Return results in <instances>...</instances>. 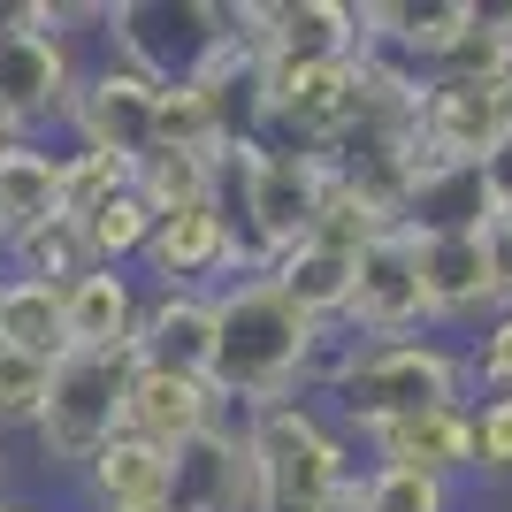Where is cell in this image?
Instances as JSON below:
<instances>
[{"label": "cell", "instance_id": "7c38bea8", "mask_svg": "<svg viewBox=\"0 0 512 512\" xmlns=\"http://www.w3.org/2000/svg\"><path fill=\"white\" fill-rule=\"evenodd\" d=\"M138 260L161 276V291H199V283L222 276V268L260 276L253 253L237 245V222H230V207H222V199H214V207H192V214H161Z\"/></svg>", "mask_w": 512, "mask_h": 512}, {"label": "cell", "instance_id": "d590c367", "mask_svg": "<svg viewBox=\"0 0 512 512\" xmlns=\"http://www.w3.org/2000/svg\"><path fill=\"white\" fill-rule=\"evenodd\" d=\"M0 146H16V138H8V130H0Z\"/></svg>", "mask_w": 512, "mask_h": 512}, {"label": "cell", "instance_id": "277c9868", "mask_svg": "<svg viewBox=\"0 0 512 512\" xmlns=\"http://www.w3.org/2000/svg\"><path fill=\"white\" fill-rule=\"evenodd\" d=\"M138 360L130 352H62L54 375H46V406L31 421L39 451L54 467H92L115 436H123V398Z\"/></svg>", "mask_w": 512, "mask_h": 512}, {"label": "cell", "instance_id": "f1b7e54d", "mask_svg": "<svg viewBox=\"0 0 512 512\" xmlns=\"http://www.w3.org/2000/svg\"><path fill=\"white\" fill-rule=\"evenodd\" d=\"M130 184L123 161H107V153H62V222H85L100 199H115Z\"/></svg>", "mask_w": 512, "mask_h": 512}, {"label": "cell", "instance_id": "ffe728a7", "mask_svg": "<svg viewBox=\"0 0 512 512\" xmlns=\"http://www.w3.org/2000/svg\"><path fill=\"white\" fill-rule=\"evenodd\" d=\"M413 253H421L428 321H474V314H497V299H490V268H482V230H474V237H413Z\"/></svg>", "mask_w": 512, "mask_h": 512}, {"label": "cell", "instance_id": "d6986e66", "mask_svg": "<svg viewBox=\"0 0 512 512\" xmlns=\"http://www.w3.org/2000/svg\"><path fill=\"white\" fill-rule=\"evenodd\" d=\"M46 222H62V153L16 138L0 146V253L39 237Z\"/></svg>", "mask_w": 512, "mask_h": 512}, {"label": "cell", "instance_id": "7402d4cb", "mask_svg": "<svg viewBox=\"0 0 512 512\" xmlns=\"http://www.w3.org/2000/svg\"><path fill=\"white\" fill-rule=\"evenodd\" d=\"M130 192L146 199V214H192V207H214L222 199V161L214 153H169L153 146L146 161H130Z\"/></svg>", "mask_w": 512, "mask_h": 512}, {"label": "cell", "instance_id": "6da1fadb", "mask_svg": "<svg viewBox=\"0 0 512 512\" xmlns=\"http://www.w3.org/2000/svg\"><path fill=\"white\" fill-rule=\"evenodd\" d=\"M207 306H214V367H207L214 398H237L245 413L291 406V390L314 375L329 329L306 321L268 276L222 283V291H207Z\"/></svg>", "mask_w": 512, "mask_h": 512}, {"label": "cell", "instance_id": "3957f363", "mask_svg": "<svg viewBox=\"0 0 512 512\" xmlns=\"http://www.w3.org/2000/svg\"><path fill=\"white\" fill-rule=\"evenodd\" d=\"M100 23L115 62L161 92L199 85L222 62V46L237 39V8H222V0H115V8H100Z\"/></svg>", "mask_w": 512, "mask_h": 512}, {"label": "cell", "instance_id": "7a4b0ae2", "mask_svg": "<svg viewBox=\"0 0 512 512\" xmlns=\"http://www.w3.org/2000/svg\"><path fill=\"white\" fill-rule=\"evenodd\" d=\"M329 375H337L344 421L360 436L367 428H390V421H413V413H436V406H467V360L444 352V344H428V337L360 344Z\"/></svg>", "mask_w": 512, "mask_h": 512}, {"label": "cell", "instance_id": "603a6c76", "mask_svg": "<svg viewBox=\"0 0 512 512\" xmlns=\"http://www.w3.org/2000/svg\"><path fill=\"white\" fill-rule=\"evenodd\" d=\"M85 474H92L100 512H161V490H169V451L138 444V436H115Z\"/></svg>", "mask_w": 512, "mask_h": 512}, {"label": "cell", "instance_id": "f546056e", "mask_svg": "<svg viewBox=\"0 0 512 512\" xmlns=\"http://www.w3.org/2000/svg\"><path fill=\"white\" fill-rule=\"evenodd\" d=\"M46 375H54V360H31V352H8V344H0V428H31L39 421Z\"/></svg>", "mask_w": 512, "mask_h": 512}, {"label": "cell", "instance_id": "e0dca14e", "mask_svg": "<svg viewBox=\"0 0 512 512\" xmlns=\"http://www.w3.org/2000/svg\"><path fill=\"white\" fill-rule=\"evenodd\" d=\"M367 444H375V467H406V474H428V482H451V474L474 467L467 406H436V413H413V421L367 428Z\"/></svg>", "mask_w": 512, "mask_h": 512}, {"label": "cell", "instance_id": "5b68a950", "mask_svg": "<svg viewBox=\"0 0 512 512\" xmlns=\"http://www.w3.org/2000/svg\"><path fill=\"white\" fill-rule=\"evenodd\" d=\"M222 169H237V214H245V237H237V245L253 253V268L283 260L306 237V222H314L329 169H321L314 153H299V146H276V138L230 146Z\"/></svg>", "mask_w": 512, "mask_h": 512}, {"label": "cell", "instance_id": "8992f818", "mask_svg": "<svg viewBox=\"0 0 512 512\" xmlns=\"http://www.w3.org/2000/svg\"><path fill=\"white\" fill-rule=\"evenodd\" d=\"M245 451H253V474H260V512H321L352 482L344 444L299 398L291 406H260L245 421Z\"/></svg>", "mask_w": 512, "mask_h": 512}, {"label": "cell", "instance_id": "2e32d148", "mask_svg": "<svg viewBox=\"0 0 512 512\" xmlns=\"http://www.w3.org/2000/svg\"><path fill=\"white\" fill-rule=\"evenodd\" d=\"M490 184H482V169H444V161H421L406 184V199H398V230L406 237H474L482 222H490Z\"/></svg>", "mask_w": 512, "mask_h": 512}, {"label": "cell", "instance_id": "d6a6232c", "mask_svg": "<svg viewBox=\"0 0 512 512\" xmlns=\"http://www.w3.org/2000/svg\"><path fill=\"white\" fill-rule=\"evenodd\" d=\"M474 367H482V383H490L497 398H512V314H490V329H482V352H474Z\"/></svg>", "mask_w": 512, "mask_h": 512}, {"label": "cell", "instance_id": "1f68e13d", "mask_svg": "<svg viewBox=\"0 0 512 512\" xmlns=\"http://www.w3.org/2000/svg\"><path fill=\"white\" fill-rule=\"evenodd\" d=\"M482 268H490L497 314H512V214H490V222H482Z\"/></svg>", "mask_w": 512, "mask_h": 512}, {"label": "cell", "instance_id": "cb8c5ba5", "mask_svg": "<svg viewBox=\"0 0 512 512\" xmlns=\"http://www.w3.org/2000/svg\"><path fill=\"white\" fill-rule=\"evenodd\" d=\"M0 344L31 360H62V283L0 276Z\"/></svg>", "mask_w": 512, "mask_h": 512}, {"label": "cell", "instance_id": "9a60e30c", "mask_svg": "<svg viewBox=\"0 0 512 512\" xmlns=\"http://www.w3.org/2000/svg\"><path fill=\"white\" fill-rule=\"evenodd\" d=\"M214 398L207 383H192V375H153V367H138L130 375V398H123V436H138V444L153 451H176L192 444L199 428H214Z\"/></svg>", "mask_w": 512, "mask_h": 512}, {"label": "cell", "instance_id": "836d02e7", "mask_svg": "<svg viewBox=\"0 0 512 512\" xmlns=\"http://www.w3.org/2000/svg\"><path fill=\"white\" fill-rule=\"evenodd\" d=\"M321 512H367V505H360V474H352V482H344V490L329 497V505H321Z\"/></svg>", "mask_w": 512, "mask_h": 512}, {"label": "cell", "instance_id": "8fae6325", "mask_svg": "<svg viewBox=\"0 0 512 512\" xmlns=\"http://www.w3.org/2000/svg\"><path fill=\"white\" fill-rule=\"evenodd\" d=\"M161 512H260V474L245 451V428H199L192 444L169 451Z\"/></svg>", "mask_w": 512, "mask_h": 512}, {"label": "cell", "instance_id": "4316f807", "mask_svg": "<svg viewBox=\"0 0 512 512\" xmlns=\"http://www.w3.org/2000/svg\"><path fill=\"white\" fill-rule=\"evenodd\" d=\"M8 253L23 260V276H39V283H77L92 276V253H85V237H77V222H46L39 237H23V245H8Z\"/></svg>", "mask_w": 512, "mask_h": 512}, {"label": "cell", "instance_id": "83f0119b", "mask_svg": "<svg viewBox=\"0 0 512 512\" xmlns=\"http://www.w3.org/2000/svg\"><path fill=\"white\" fill-rule=\"evenodd\" d=\"M360 505L367 512H451V482H428L406 467H375L360 474Z\"/></svg>", "mask_w": 512, "mask_h": 512}, {"label": "cell", "instance_id": "ac0fdd59", "mask_svg": "<svg viewBox=\"0 0 512 512\" xmlns=\"http://www.w3.org/2000/svg\"><path fill=\"white\" fill-rule=\"evenodd\" d=\"M138 283L123 268H92L62 291V352H130L138 337Z\"/></svg>", "mask_w": 512, "mask_h": 512}, {"label": "cell", "instance_id": "44dd1931", "mask_svg": "<svg viewBox=\"0 0 512 512\" xmlns=\"http://www.w3.org/2000/svg\"><path fill=\"white\" fill-rule=\"evenodd\" d=\"M260 276L276 283L283 299L299 306L306 321H344V299H352V253H337V245H314V237H299L283 260H268Z\"/></svg>", "mask_w": 512, "mask_h": 512}, {"label": "cell", "instance_id": "5bb4252c", "mask_svg": "<svg viewBox=\"0 0 512 512\" xmlns=\"http://www.w3.org/2000/svg\"><path fill=\"white\" fill-rule=\"evenodd\" d=\"M130 360L153 367V375H192V383H207V367H214V306H207V291H153V299L138 306Z\"/></svg>", "mask_w": 512, "mask_h": 512}, {"label": "cell", "instance_id": "9c48e42d", "mask_svg": "<svg viewBox=\"0 0 512 512\" xmlns=\"http://www.w3.org/2000/svg\"><path fill=\"white\" fill-rule=\"evenodd\" d=\"M237 31L253 39L260 69L360 54V8H344V0H260V8H237Z\"/></svg>", "mask_w": 512, "mask_h": 512}, {"label": "cell", "instance_id": "52a82bcc", "mask_svg": "<svg viewBox=\"0 0 512 512\" xmlns=\"http://www.w3.org/2000/svg\"><path fill=\"white\" fill-rule=\"evenodd\" d=\"M77 54H69L62 8H0V130L31 138L39 123L69 115L77 92Z\"/></svg>", "mask_w": 512, "mask_h": 512}, {"label": "cell", "instance_id": "484cf974", "mask_svg": "<svg viewBox=\"0 0 512 512\" xmlns=\"http://www.w3.org/2000/svg\"><path fill=\"white\" fill-rule=\"evenodd\" d=\"M375 230H390V222H383L375 207H367L360 192H344L337 176H329V184H321L314 222H306V237H314V245H337V253H360V245H367Z\"/></svg>", "mask_w": 512, "mask_h": 512}, {"label": "cell", "instance_id": "30bf717a", "mask_svg": "<svg viewBox=\"0 0 512 512\" xmlns=\"http://www.w3.org/2000/svg\"><path fill=\"white\" fill-rule=\"evenodd\" d=\"M153 107H161V85H146L138 69L107 62L92 77H77L69 92V130L85 138V153H107V161H146L153 153Z\"/></svg>", "mask_w": 512, "mask_h": 512}, {"label": "cell", "instance_id": "4dcf8cb0", "mask_svg": "<svg viewBox=\"0 0 512 512\" xmlns=\"http://www.w3.org/2000/svg\"><path fill=\"white\" fill-rule=\"evenodd\" d=\"M467 428H474V467L482 474H512V398L467 406Z\"/></svg>", "mask_w": 512, "mask_h": 512}, {"label": "cell", "instance_id": "e575fe53", "mask_svg": "<svg viewBox=\"0 0 512 512\" xmlns=\"http://www.w3.org/2000/svg\"><path fill=\"white\" fill-rule=\"evenodd\" d=\"M0 512H31V505H0Z\"/></svg>", "mask_w": 512, "mask_h": 512}, {"label": "cell", "instance_id": "ba28073f", "mask_svg": "<svg viewBox=\"0 0 512 512\" xmlns=\"http://www.w3.org/2000/svg\"><path fill=\"white\" fill-rule=\"evenodd\" d=\"M344 321L367 329V344H398L428 321V291H421V253L413 237L390 222L352 253V299H344Z\"/></svg>", "mask_w": 512, "mask_h": 512}, {"label": "cell", "instance_id": "d4e9b609", "mask_svg": "<svg viewBox=\"0 0 512 512\" xmlns=\"http://www.w3.org/2000/svg\"><path fill=\"white\" fill-rule=\"evenodd\" d=\"M77 237H85V253H92V268H123V260H138L146 253V237H153V214H146V199L130 192H115V199H100V207L77 222Z\"/></svg>", "mask_w": 512, "mask_h": 512}, {"label": "cell", "instance_id": "4fadbf2b", "mask_svg": "<svg viewBox=\"0 0 512 512\" xmlns=\"http://www.w3.org/2000/svg\"><path fill=\"white\" fill-rule=\"evenodd\" d=\"M413 146L421 161H444V169H482L497 146V85H421L413 100Z\"/></svg>", "mask_w": 512, "mask_h": 512}]
</instances>
